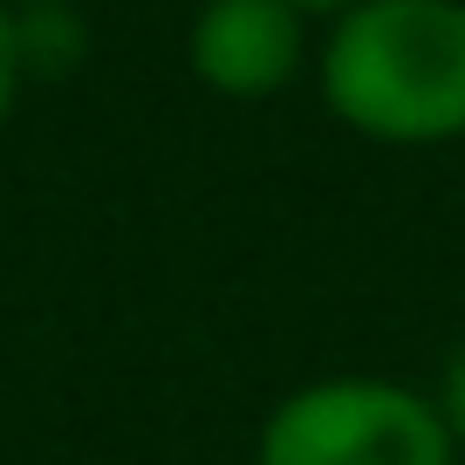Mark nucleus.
Segmentation results:
<instances>
[{"instance_id": "nucleus-1", "label": "nucleus", "mask_w": 465, "mask_h": 465, "mask_svg": "<svg viewBox=\"0 0 465 465\" xmlns=\"http://www.w3.org/2000/svg\"><path fill=\"white\" fill-rule=\"evenodd\" d=\"M315 89L370 144L465 137V0H356L315 48Z\"/></svg>"}, {"instance_id": "nucleus-2", "label": "nucleus", "mask_w": 465, "mask_h": 465, "mask_svg": "<svg viewBox=\"0 0 465 465\" xmlns=\"http://www.w3.org/2000/svg\"><path fill=\"white\" fill-rule=\"evenodd\" d=\"M445 418L397 377H315L261 418L253 465H451Z\"/></svg>"}, {"instance_id": "nucleus-3", "label": "nucleus", "mask_w": 465, "mask_h": 465, "mask_svg": "<svg viewBox=\"0 0 465 465\" xmlns=\"http://www.w3.org/2000/svg\"><path fill=\"white\" fill-rule=\"evenodd\" d=\"M308 15L294 0H199L185 28V69L226 103H267L308 69Z\"/></svg>"}, {"instance_id": "nucleus-4", "label": "nucleus", "mask_w": 465, "mask_h": 465, "mask_svg": "<svg viewBox=\"0 0 465 465\" xmlns=\"http://www.w3.org/2000/svg\"><path fill=\"white\" fill-rule=\"evenodd\" d=\"M431 404H438V418H445L451 445L465 451V335H459V342H451L445 370H438V391H431Z\"/></svg>"}, {"instance_id": "nucleus-5", "label": "nucleus", "mask_w": 465, "mask_h": 465, "mask_svg": "<svg viewBox=\"0 0 465 465\" xmlns=\"http://www.w3.org/2000/svg\"><path fill=\"white\" fill-rule=\"evenodd\" d=\"M21 28H15V7H0V131H7V116H15V96H21Z\"/></svg>"}, {"instance_id": "nucleus-6", "label": "nucleus", "mask_w": 465, "mask_h": 465, "mask_svg": "<svg viewBox=\"0 0 465 465\" xmlns=\"http://www.w3.org/2000/svg\"><path fill=\"white\" fill-rule=\"evenodd\" d=\"M294 7H302L308 21H315V15H329V21H335V15H349V7H356V0H294Z\"/></svg>"}, {"instance_id": "nucleus-7", "label": "nucleus", "mask_w": 465, "mask_h": 465, "mask_svg": "<svg viewBox=\"0 0 465 465\" xmlns=\"http://www.w3.org/2000/svg\"><path fill=\"white\" fill-rule=\"evenodd\" d=\"M0 7H15V15H28V7H62V0H0Z\"/></svg>"}]
</instances>
